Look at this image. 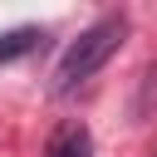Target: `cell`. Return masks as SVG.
Instances as JSON below:
<instances>
[{"instance_id":"obj_3","label":"cell","mask_w":157,"mask_h":157,"mask_svg":"<svg viewBox=\"0 0 157 157\" xmlns=\"http://www.w3.org/2000/svg\"><path fill=\"white\" fill-rule=\"evenodd\" d=\"M39 29L34 25H20V29H5L0 34V64H15V59H25L29 49H39Z\"/></svg>"},{"instance_id":"obj_1","label":"cell","mask_w":157,"mask_h":157,"mask_svg":"<svg viewBox=\"0 0 157 157\" xmlns=\"http://www.w3.org/2000/svg\"><path fill=\"white\" fill-rule=\"evenodd\" d=\"M123 39H128V15H103L98 25H88V29L69 44V54L59 59V69H54V93H74L83 78H93V74L123 49Z\"/></svg>"},{"instance_id":"obj_2","label":"cell","mask_w":157,"mask_h":157,"mask_svg":"<svg viewBox=\"0 0 157 157\" xmlns=\"http://www.w3.org/2000/svg\"><path fill=\"white\" fill-rule=\"evenodd\" d=\"M88 152H93V137L83 123H69L49 137V157H88Z\"/></svg>"}]
</instances>
